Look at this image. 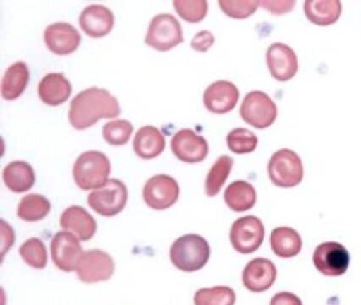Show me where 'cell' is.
<instances>
[{"instance_id": "20", "label": "cell", "mask_w": 361, "mask_h": 305, "mask_svg": "<svg viewBox=\"0 0 361 305\" xmlns=\"http://www.w3.org/2000/svg\"><path fill=\"white\" fill-rule=\"evenodd\" d=\"M71 82L63 73H48L39 84V95L44 103L49 106H59L71 97Z\"/></svg>"}, {"instance_id": "3", "label": "cell", "mask_w": 361, "mask_h": 305, "mask_svg": "<svg viewBox=\"0 0 361 305\" xmlns=\"http://www.w3.org/2000/svg\"><path fill=\"white\" fill-rule=\"evenodd\" d=\"M111 165L109 157L98 150L80 155L73 165V179L82 190H97L109 181Z\"/></svg>"}, {"instance_id": "9", "label": "cell", "mask_w": 361, "mask_h": 305, "mask_svg": "<svg viewBox=\"0 0 361 305\" xmlns=\"http://www.w3.org/2000/svg\"><path fill=\"white\" fill-rule=\"evenodd\" d=\"M314 267L319 273L327 277H339L348 271L350 253L337 241H325L317 246L312 256Z\"/></svg>"}, {"instance_id": "1", "label": "cell", "mask_w": 361, "mask_h": 305, "mask_svg": "<svg viewBox=\"0 0 361 305\" xmlns=\"http://www.w3.org/2000/svg\"><path fill=\"white\" fill-rule=\"evenodd\" d=\"M121 114L117 97L99 87H90L78 93L71 103L68 119L73 128L83 131L100 119L116 118Z\"/></svg>"}, {"instance_id": "17", "label": "cell", "mask_w": 361, "mask_h": 305, "mask_svg": "<svg viewBox=\"0 0 361 305\" xmlns=\"http://www.w3.org/2000/svg\"><path fill=\"white\" fill-rule=\"evenodd\" d=\"M238 97L240 91L233 83L229 80H217L204 91V104L211 112L227 114L235 107Z\"/></svg>"}, {"instance_id": "19", "label": "cell", "mask_w": 361, "mask_h": 305, "mask_svg": "<svg viewBox=\"0 0 361 305\" xmlns=\"http://www.w3.org/2000/svg\"><path fill=\"white\" fill-rule=\"evenodd\" d=\"M60 225L65 231L73 232L80 241H90L97 232L94 216L80 205L67 208L60 218Z\"/></svg>"}, {"instance_id": "38", "label": "cell", "mask_w": 361, "mask_h": 305, "mask_svg": "<svg viewBox=\"0 0 361 305\" xmlns=\"http://www.w3.org/2000/svg\"><path fill=\"white\" fill-rule=\"evenodd\" d=\"M1 241H3V256H5L8 249L12 247V244L14 241V232L12 230V227L5 222V220H1Z\"/></svg>"}, {"instance_id": "30", "label": "cell", "mask_w": 361, "mask_h": 305, "mask_svg": "<svg viewBox=\"0 0 361 305\" xmlns=\"http://www.w3.org/2000/svg\"><path fill=\"white\" fill-rule=\"evenodd\" d=\"M20 254L27 265L35 269H43L47 266L48 254L45 244L37 239H27L20 248Z\"/></svg>"}, {"instance_id": "29", "label": "cell", "mask_w": 361, "mask_h": 305, "mask_svg": "<svg viewBox=\"0 0 361 305\" xmlns=\"http://www.w3.org/2000/svg\"><path fill=\"white\" fill-rule=\"evenodd\" d=\"M235 292L229 286L200 288L194 294L195 305H234Z\"/></svg>"}, {"instance_id": "8", "label": "cell", "mask_w": 361, "mask_h": 305, "mask_svg": "<svg viewBox=\"0 0 361 305\" xmlns=\"http://www.w3.org/2000/svg\"><path fill=\"white\" fill-rule=\"evenodd\" d=\"M265 237L263 222L257 216L238 218L230 230L232 247L242 254H250L261 247Z\"/></svg>"}, {"instance_id": "35", "label": "cell", "mask_w": 361, "mask_h": 305, "mask_svg": "<svg viewBox=\"0 0 361 305\" xmlns=\"http://www.w3.org/2000/svg\"><path fill=\"white\" fill-rule=\"evenodd\" d=\"M259 6H263L265 10L269 11L272 14H285L290 12L295 6V0H262Z\"/></svg>"}, {"instance_id": "4", "label": "cell", "mask_w": 361, "mask_h": 305, "mask_svg": "<svg viewBox=\"0 0 361 305\" xmlns=\"http://www.w3.org/2000/svg\"><path fill=\"white\" fill-rule=\"evenodd\" d=\"M267 169L272 184L280 188H293L303 179L301 158L289 148L276 150L268 162Z\"/></svg>"}, {"instance_id": "15", "label": "cell", "mask_w": 361, "mask_h": 305, "mask_svg": "<svg viewBox=\"0 0 361 305\" xmlns=\"http://www.w3.org/2000/svg\"><path fill=\"white\" fill-rule=\"evenodd\" d=\"M44 38L48 49L58 55L71 54L81 44V34L73 25L67 23H56L48 25Z\"/></svg>"}, {"instance_id": "33", "label": "cell", "mask_w": 361, "mask_h": 305, "mask_svg": "<svg viewBox=\"0 0 361 305\" xmlns=\"http://www.w3.org/2000/svg\"><path fill=\"white\" fill-rule=\"evenodd\" d=\"M173 4L177 14L189 23H200L208 13L206 0H175Z\"/></svg>"}, {"instance_id": "21", "label": "cell", "mask_w": 361, "mask_h": 305, "mask_svg": "<svg viewBox=\"0 0 361 305\" xmlns=\"http://www.w3.org/2000/svg\"><path fill=\"white\" fill-rule=\"evenodd\" d=\"M133 148L140 158H156L166 148V138L157 127L147 125L137 131Z\"/></svg>"}, {"instance_id": "18", "label": "cell", "mask_w": 361, "mask_h": 305, "mask_svg": "<svg viewBox=\"0 0 361 305\" xmlns=\"http://www.w3.org/2000/svg\"><path fill=\"white\" fill-rule=\"evenodd\" d=\"M115 23L113 12L102 4L86 6L80 15L81 29L90 37H104L111 33Z\"/></svg>"}, {"instance_id": "23", "label": "cell", "mask_w": 361, "mask_h": 305, "mask_svg": "<svg viewBox=\"0 0 361 305\" xmlns=\"http://www.w3.org/2000/svg\"><path fill=\"white\" fill-rule=\"evenodd\" d=\"M342 6L339 0H307L304 12L310 23L317 25H331L339 19Z\"/></svg>"}, {"instance_id": "25", "label": "cell", "mask_w": 361, "mask_h": 305, "mask_svg": "<svg viewBox=\"0 0 361 305\" xmlns=\"http://www.w3.org/2000/svg\"><path fill=\"white\" fill-rule=\"evenodd\" d=\"M228 207L234 212H246L257 203L255 186L245 180H236L226 189L224 194Z\"/></svg>"}, {"instance_id": "6", "label": "cell", "mask_w": 361, "mask_h": 305, "mask_svg": "<svg viewBox=\"0 0 361 305\" xmlns=\"http://www.w3.org/2000/svg\"><path fill=\"white\" fill-rule=\"evenodd\" d=\"M183 42V29L176 17L158 14L151 20L145 44L158 51H169Z\"/></svg>"}, {"instance_id": "32", "label": "cell", "mask_w": 361, "mask_h": 305, "mask_svg": "<svg viewBox=\"0 0 361 305\" xmlns=\"http://www.w3.org/2000/svg\"><path fill=\"white\" fill-rule=\"evenodd\" d=\"M134 127L128 120H114L103 126V137L111 145H124L132 136Z\"/></svg>"}, {"instance_id": "12", "label": "cell", "mask_w": 361, "mask_h": 305, "mask_svg": "<svg viewBox=\"0 0 361 305\" xmlns=\"http://www.w3.org/2000/svg\"><path fill=\"white\" fill-rule=\"evenodd\" d=\"M50 251L54 265L65 273L75 270L84 254L80 239L69 231H60L54 235Z\"/></svg>"}, {"instance_id": "36", "label": "cell", "mask_w": 361, "mask_h": 305, "mask_svg": "<svg viewBox=\"0 0 361 305\" xmlns=\"http://www.w3.org/2000/svg\"><path fill=\"white\" fill-rule=\"evenodd\" d=\"M214 36L208 30L198 32L191 40V47L198 52H206L214 44Z\"/></svg>"}, {"instance_id": "26", "label": "cell", "mask_w": 361, "mask_h": 305, "mask_svg": "<svg viewBox=\"0 0 361 305\" xmlns=\"http://www.w3.org/2000/svg\"><path fill=\"white\" fill-rule=\"evenodd\" d=\"M29 74L28 66L24 61H18L8 68L1 82V95L4 99H18L24 92L28 85Z\"/></svg>"}, {"instance_id": "7", "label": "cell", "mask_w": 361, "mask_h": 305, "mask_svg": "<svg viewBox=\"0 0 361 305\" xmlns=\"http://www.w3.org/2000/svg\"><path fill=\"white\" fill-rule=\"evenodd\" d=\"M240 116L255 128H267L274 124L278 116L276 103L263 91L247 93L240 105Z\"/></svg>"}, {"instance_id": "24", "label": "cell", "mask_w": 361, "mask_h": 305, "mask_svg": "<svg viewBox=\"0 0 361 305\" xmlns=\"http://www.w3.org/2000/svg\"><path fill=\"white\" fill-rule=\"evenodd\" d=\"M270 246L276 256L284 258H293L301 251V235L290 227H279L271 231Z\"/></svg>"}, {"instance_id": "5", "label": "cell", "mask_w": 361, "mask_h": 305, "mask_svg": "<svg viewBox=\"0 0 361 305\" xmlns=\"http://www.w3.org/2000/svg\"><path fill=\"white\" fill-rule=\"evenodd\" d=\"M128 192L126 184L118 179H109L104 186L88 195V205L97 213L106 217L117 215L126 208Z\"/></svg>"}, {"instance_id": "13", "label": "cell", "mask_w": 361, "mask_h": 305, "mask_svg": "<svg viewBox=\"0 0 361 305\" xmlns=\"http://www.w3.org/2000/svg\"><path fill=\"white\" fill-rule=\"evenodd\" d=\"M171 148L179 160L188 163L200 162L209 152L207 140L190 128L180 129L173 136Z\"/></svg>"}, {"instance_id": "31", "label": "cell", "mask_w": 361, "mask_h": 305, "mask_svg": "<svg viewBox=\"0 0 361 305\" xmlns=\"http://www.w3.org/2000/svg\"><path fill=\"white\" fill-rule=\"evenodd\" d=\"M259 139L255 133L246 128H234L228 133L227 145L235 154H249L257 148Z\"/></svg>"}, {"instance_id": "11", "label": "cell", "mask_w": 361, "mask_h": 305, "mask_svg": "<svg viewBox=\"0 0 361 305\" xmlns=\"http://www.w3.org/2000/svg\"><path fill=\"white\" fill-rule=\"evenodd\" d=\"M179 184L174 178L158 174L147 180L143 188V199L154 210H166L172 207L179 197Z\"/></svg>"}, {"instance_id": "10", "label": "cell", "mask_w": 361, "mask_h": 305, "mask_svg": "<svg viewBox=\"0 0 361 305\" xmlns=\"http://www.w3.org/2000/svg\"><path fill=\"white\" fill-rule=\"evenodd\" d=\"M78 277L84 283L107 281L115 273V262L111 254L100 249L84 252L75 269Z\"/></svg>"}, {"instance_id": "2", "label": "cell", "mask_w": 361, "mask_h": 305, "mask_svg": "<svg viewBox=\"0 0 361 305\" xmlns=\"http://www.w3.org/2000/svg\"><path fill=\"white\" fill-rule=\"evenodd\" d=\"M210 245L202 235L185 234L173 243L170 258L173 265L185 273H195L206 266L210 258Z\"/></svg>"}, {"instance_id": "14", "label": "cell", "mask_w": 361, "mask_h": 305, "mask_svg": "<svg viewBox=\"0 0 361 305\" xmlns=\"http://www.w3.org/2000/svg\"><path fill=\"white\" fill-rule=\"evenodd\" d=\"M266 63L270 74L280 82L291 80L298 71L295 51L283 42L270 44L266 52Z\"/></svg>"}, {"instance_id": "27", "label": "cell", "mask_w": 361, "mask_h": 305, "mask_svg": "<svg viewBox=\"0 0 361 305\" xmlns=\"http://www.w3.org/2000/svg\"><path fill=\"white\" fill-rule=\"evenodd\" d=\"M51 211L49 199L41 194H28L23 197L18 208V215L25 222L43 220Z\"/></svg>"}, {"instance_id": "37", "label": "cell", "mask_w": 361, "mask_h": 305, "mask_svg": "<svg viewBox=\"0 0 361 305\" xmlns=\"http://www.w3.org/2000/svg\"><path fill=\"white\" fill-rule=\"evenodd\" d=\"M270 305H303V303L297 294L281 292L272 297Z\"/></svg>"}, {"instance_id": "34", "label": "cell", "mask_w": 361, "mask_h": 305, "mask_svg": "<svg viewBox=\"0 0 361 305\" xmlns=\"http://www.w3.org/2000/svg\"><path fill=\"white\" fill-rule=\"evenodd\" d=\"M221 11L231 18L244 19L251 16L259 6V1L252 0H219Z\"/></svg>"}, {"instance_id": "28", "label": "cell", "mask_w": 361, "mask_h": 305, "mask_svg": "<svg viewBox=\"0 0 361 305\" xmlns=\"http://www.w3.org/2000/svg\"><path fill=\"white\" fill-rule=\"evenodd\" d=\"M232 167H233V159L227 155L219 157L215 161L207 175L206 184H204L208 196L213 197L219 194L231 173Z\"/></svg>"}, {"instance_id": "22", "label": "cell", "mask_w": 361, "mask_h": 305, "mask_svg": "<svg viewBox=\"0 0 361 305\" xmlns=\"http://www.w3.org/2000/svg\"><path fill=\"white\" fill-rule=\"evenodd\" d=\"M3 178L6 186L16 193L27 192L35 184V169L26 161H12L6 165Z\"/></svg>"}, {"instance_id": "16", "label": "cell", "mask_w": 361, "mask_h": 305, "mask_svg": "<svg viewBox=\"0 0 361 305\" xmlns=\"http://www.w3.org/2000/svg\"><path fill=\"white\" fill-rule=\"evenodd\" d=\"M276 279V265L265 258H253L243 271V284L252 292H266L274 285Z\"/></svg>"}]
</instances>
